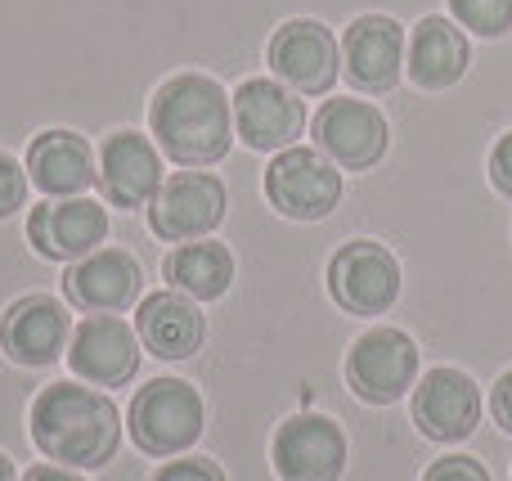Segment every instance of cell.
I'll return each mask as SVG.
<instances>
[{
	"mask_svg": "<svg viewBox=\"0 0 512 481\" xmlns=\"http://www.w3.org/2000/svg\"><path fill=\"white\" fill-rule=\"evenodd\" d=\"M23 481H81L77 473H68L63 464H36V468H27Z\"/></svg>",
	"mask_w": 512,
	"mask_h": 481,
	"instance_id": "obj_29",
	"label": "cell"
},
{
	"mask_svg": "<svg viewBox=\"0 0 512 481\" xmlns=\"http://www.w3.org/2000/svg\"><path fill=\"white\" fill-rule=\"evenodd\" d=\"M203 437V396L180 378H153L131 401V441L144 455L171 459Z\"/></svg>",
	"mask_w": 512,
	"mask_h": 481,
	"instance_id": "obj_3",
	"label": "cell"
},
{
	"mask_svg": "<svg viewBox=\"0 0 512 481\" xmlns=\"http://www.w3.org/2000/svg\"><path fill=\"white\" fill-rule=\"evenodd\" d=\"M32 441L63 468H104L122 446V414L104 392L50 383L32 401Z\"/></svg>",
	"mask_w": 512,
	"mask_h": 481,
	"instance_id": "obj_2",
	"label": "cell"
},
{
	"mask_svg": "<svg viewBox=\"0 0 512 481\" xmlns=\"http://www.w3.org/2000/svg\"><path fill=\"white\" fill-rule=\"evenodd\" d=\"M418 347L405 329H373L346 356V383L369 405H391L414 387Z\"/></svg>",
	"mask_w": 512,
	"mask_h": 481,
	"instance_id": "obj_5",
	"label": "cell"
},
{
	"mask_svg": "<svg viewBox=\"0 0 512 481\" xmlns=\"http://www.w3.org/2000/svg\"><path fill=\"white\" fill-rule=\"evenodd\" d=\"M149 126L162 153L180 167H207L230 153L234 140V104L212 77L180 72L162 81L149 104Z\"/></svg>",
	"mask_w": 512,
	"mask_h": 481,
	"instance_id": "obj_1",
	"label": "cell"
},
{
	"mask_svg": "<svg viewBox=\"0 0 512 481\" xmlns=\"http://www.w3.org/2000/svg\"><path fill=\"white\" fill-rule=\"evenodd\" d=\"M450 9L477 36H504L512 27V0H450Z\"/></svg>",
	"mask_w": 512,
	"mask_h": 481,
	"instance_id": "obj_23",
	"label": "cell"
},
{
	"mask_svg": "<svg viewBox=\"0 0 512 481\" xmlns=\"http://www.w3.org/2000/svg\"><path fill=\"white\" fill-rule=\"evenodd\" d=\"M68 365L95 387H122L140 369V333L117 315H86L72 329Z\"/></svg>",
	"mask_w": 512,
	"mask_h": 481,
	"instance_id": "obj_10",
	"label": "cell"
},
{
	"mask_svg": "<svg viewBox=\"0 0 512 481\" xmlns=\"http://www.w3.org/2000/svg\"><path fill=\"white\" fill-rule=\"evenodd\" d=\"M99 176L95 149L77 131H41L27 144V180L50 198H68L90 189Z\"/></svg>",
	"mask_w": 512,
	"mask_h": 481,
	"instance_id": "obj_19",
	"label": "cell"
},
{
	"mask_svg": "<svg viewBox=\"0 0 512 481\" xmlns=\"http://www.w3.org/2000/svg\"><path fill=\"white\" fill-rule=\"evenodd\" d=\"M265 59H270L274 77L288 81L297 95H324V90H333L337 72H342V54H337L333 32L324 23H315V18L283 23L270 36Z\"/></svg>",
	"mask_w": 512,
	"mask_h": 481,
	"instance_id": "obj_7",
	"label": "cell"
},
{
	"mask_svg": "<svg viewBox=\"0 0 512 481\" xmlns=\"http://www.w3.org/2000/svg\"><path fill=\"white\" fill-rule=\"evenodd\" d=\"M23 203H27V176H23V167H18L9 153H0V216L18 212Z\"/></svg>",
	"mask_w": 512,
	"mask_h": 481,
	"instance_id": "obj_24",
	"label": "cell"
},
{
	"mask_svg": "<svg viewBox=\"0 0 512 481\" xmlns=\"http://www.w3.org/2000/svg\"><path fill=\"white\" fill-rule=\"evenodd\" d=\"M328 288L351 315H382L400 297V266L382 243L355 239L328 261Z\"/></svg>",
	"mask_w": 512,
	"mask_h": 481,
	"instance_id": "obj_8",
	"label": "cell"
},
{
	"mask_svg": "<svg viewBox=\"0 0 512 481\" xmlns=\"http://www.w3.org/2000/svg\"><path fill=\"white\" fill-rule=\"evenodd\" d=\"M234 117H239L243 144L256 153H283L306 131V108H301L297 90L279 86L270 77L243 81L239 95H234Z\"/></svg>",
	"mask_w": 512,
	"mask_h": 481,
	"instance_id": "obj_11",
	"label": "cell"
},
{
	"mask_svg": "<svg viewBox=\"0 0 512 481\" xmlns=\"http://www.w3.org/2000/svg\"><path fill=\"white\" fill-rule=\"evenodd\" d=\"M225 216V185L207 171H180L162 180L158 198L149 203V230L167 243L203 239Z\"/></svg>",
	"mask_w": 512,
	"mask_h": 481,
	"instance_id": "obj_9",
	"label": "cell"
},
{
	"mask_svg": "<svg viewBox=\"0 0 512 481\" xmlns=\"http://www.w3.org/2000/svg\"><path fill=\"white\" fill-rule=\"evenodd\" d=\"M72 342V320L54 297L45 293H32L23 302H14L0 320V347H5L9 360L27 369H41V365H54L59 351Z\"/></svg>",
	"mask_w": 512,
	"mask_h": 481,
	"instance_id": "obj_14",
	"label": "cell"
},
{
	"mask_svg": "<svg viewBox=\"0 0 512 481\" xmlns=\"http://www.w3.org/2000/svg\"><path fill=\"white\" fill-rule=\"evenodd\" d=\"M346 468V432L324 414H297L274 432V473L283 481H337Z\"/></svg>",
	"mask_w": 512,
	"mask_h": 481,
	"instance_id": "obj_12",
	"label": "cell"
},
{
	"mask_svg": "<svg viewBox=\"0 0 512 481\" xmlns=\"http://www.w3.org/2000/svg\"><path fill=\"white\" fill-rule=\"evenodd\" d=\"M423 481H490V473L468 455H450V459H436L432 468L423 473Z\"/></svg>",
	"mask_w": 512,
	"mask_h": 481,
	"instance_id": "obj_25",
	"label": "cell"
},
{
	"mask_svg": "<svg viewBox=\"0 0 512 481\" xmlns=\"http://www.w3.org/2000/svg\"><path fill=\"white\" fill-rule=\"evenodd\" d=\"M108 212L90 198H68V203H41L27 216V239L50 261H81L104 243Z\"/></svg>",
	"mask_w": 512,
	"mask_h": 481,
	"instance_id": "obj_15",
	"label": "cell"
},
{
	"mask_svg": "<svg viewBox=\"0 0 512 481\" xmlns=\"http://www.w3.org/2000/svg\"><path fill=\"white\" fill-rule=\"evenodd\" d=\"M468 72V36L450 18H423L409 41V77L423 90H445Z\"/></svg>",
	"mask_w": 512,
	"mask_h": 481,
	"instance_id": "obj_21",
	"label": "cell"
},
{
	"mask_svg": "<svg viewBox=\"0 0 512 481\" xmlns=\"http://www.w3.org/2000/svg\"><path fill=\"white\" fill-rule=\"evenodd\" d=\"M310 131H315L319 153L346 171H369L373 162H382V153L391 144L387 117L364 99H328L315 113Z\"/></svg>",
	"mask_w": 512,
	"mask_h": 481,
	"instance_id": "obj_6",
	"label": "cell"
},
{
	"mask_svg": "<svg viewBox=\"0 0 512 481\" xmlns=\"http://www.w3.org/2000/svg\"><path fill=\"white\" fill-rule=\"evenodd\" d=\"M99 189L113 207H144L162 189V158L144 135L117 131L99 149Z\"/></svg>",
	"mask_w": 512,
	"mask_h": 481,
	"instance_id": "obj_17",
	"label": "cell"
},
{
	"mask_svg": "<svg viewBox=\"0 0 512 481\" xmlns=\"http://www.w3.org/2000/svg\"><path fill=\"white\" fill-rule=\"evenodd\" d=\"M265 198L288 221H324L342 203V171L319 149L292 144L265 167Z\"/></svg>",
	"mask_w": 512,
	"mask_h": 481,
	"instance_id": "obj_4",
	"label": "cell"
},
{
	"mask_svg": "<svg viewBox=\"0 0 512 481\" xmlns=\"http://www.w3.org/2000/svg\"><path fill=\"white\" fill-rule=\"evenodd\" d=\"M135 333L140 342L153 351L158 360H185L203 347L207 324L198 315L194 297L185 293H153L140 302V315H135Z\"/></svg>",
	"mask_w": 512,
	"mask_h": 481,
	"instance_id": "obj_20",
	"label": "cell"
},
{
	"mask_svg": "<svg viewBox=\"0 0 512 481\" xmlns=\"http://www.w3.org/2000/svg\"><path fill=\"white\" fill-rule=\"evenodd\" d=\"M0 481H18L14 464H9V455H0Z\"/></svg>",
	"mask_w": 512,
	"mask_h": 481,
	"instance_id": "obj_30",
	"label": "cell"
},
{
	"mask_svg": "<svg viewBox=\"0 0 512 481\" xmlns=\"http://www.w3.org/2000/svg\"><path fill=\"white\" fill-rule=\"evenodd\" d=\"M140 261L131 252H117V248H95L90 257L72 261V270L63 275V293H68L72 306L90 315H104V311H122L140 297Z\"/></svg>",
	"mask_w": 512,
	"mask_h": 481,
	"instance_id": "obj_16",
	"label": "cell"
},
{
	"mask_svg": "<svg viewBox=\"0 0 512 481\" xmlns=\"http://www.w3.org/2000/svg\"><path fill=\"white\" fill-rule=\"evenodd\" d=\"M414 423L423 437L441 441V446H454V441L472 437L481 423V392L463 369H432V374L418 378L414 392Z\"/></svg>",
	"mask_w": 512,
	"mask_h": 481,
	"instance_id": "obj_13",
	"label": "cell"
},
{
	"mask_svg": "<svg viewBox=\"0 0 512 481\" xmlns=\"http://www.w3.org/2000/svg\"><path fill=\"white\" fill-rule=\"evenodd\" d=\"M153 481H225V473L212 459H171L167 468H158Z\"/></svg>",
	"mask_w": 512,
	"mask_h": 481,
	"instance_id": "obj_26",
	"label": "cell"
},
{
	"mask_svg": "<svg viewBox=\"0 0 512 481\" xmlns=\"http://www.w3.org/2000/svg\"><path fill=\"white\" fill-rule=\"evenodd\" d=\"M400 54H405V32H400L396 18L364 14L346 27V41H342L346 77H351L360 90H369V95L396 86Z\"/></svg>",
	"mask_w": 512,
	"mask_h": 481,
	"instance_id": "obj_18",
	"label": "cell"
},
{
	"mask_svg": "<svg viewBox=\"0 0 512 481\" xmlns=\"http://www.w3.org/2000/svg\"><path fill=\"white\" fill-rule=\"evenodd\" d=\"M490 410H495V423L504 432H512V369L495 383V392H490Z\"/></svg>",
	"mask_w": 512,
	"mask_h": 481,
	"instance_id": "obj_28",
	"label": "cell"
},
{
	"mask_svg": "<svg viewBox=\"0 0 512 481\" xmlns=\"http://www.w3.org/2000/svg\"><path fill=\"white\" fill-rule=\"evenodd\" d=\"M162 275H167V284L176 293L194 297V302H212V297H221L230 288L234 257L225 243H185V248H176L167 257Z\"/></svg>",
	"mask_w": 512,
	"mask_h": 481,
	"instance_id": "obj_22",
	"label": "cell"
},
{
	"mask_svg": "<svg viewBox=\"0 0 512 481\" xmlns=\"http://www.w3.org/2000/svg\"><path fill=\"white\" fill-rule=\"evenodd\" d=\"M490 180L499 185V194L512 198V131L495 144V153H490Z\"/></svg>",
	"mask_w": 512,
	"mask_h": 481,
	"instance_id": "obj_27",
	"label": "cell"
}]
</instances>
